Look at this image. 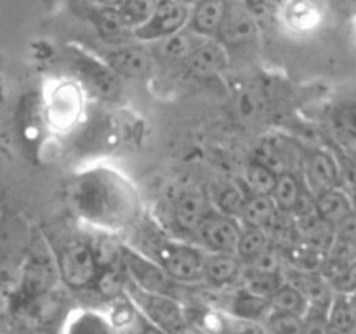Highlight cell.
<instances>
[{"label":"cell","mask_w":356,"mask_h":334,"mask_svg":"<svg viewBox=\"0 0 356 334\" xmlns=\"http://www.w3.org/2000/svg\"><path fill=\"white\" fill-rule=\"evenodd\" d=\"M136 334H167L163 333L160 327H156L155 324L149 322L148 319H145V317L141 315V313L138 312V324H136Z\"/></svg>","instance_id":"d590c367"},{"label":"cell","mask_w":356,"mask_h":334,"mask_svg":"<svg viewBox=\"0 0 356 334\" xmlns=\"http://www.w3.org/2000/svg\"><path fill=\"white\" fill-rule=\"evenodd\" d=\"M108 65L115 75L145 79L153 70V54L143 45H125L108 54Z\"/></svg>","instance_id":"7c38bea8"},{"label":"cell","mask_w":356,"mask_h":334,"mask_svg":"<svg viewBox=\"0 0 356 334\" xmlns=\"http://www.w3.org/2000/svg\"><path fill=\"white\" fill-rule=\"evenodd\" d=\"M240 232H242V225H240L238 219L218 211L209 212L195 230V233L209 253L229 254H235Z\"/></svg>","instance_id":"52a82bcc"},{"label":"cell","mask_w":356,"mask_h":334,"mask_svg":"<svg viewBox=\"0 0 356 334\" xmlns=\"http://www.w3.org/2000/svg\"><path fill=\"white\" fill-rule=\"evenodd\" d=\"M273 244L270 235V230L264 228H250V226H242L238 242H236L235 254L240 261H247L250 257L257 256L264 249Z\"/></svg>","instance_id":"cb8c5ba5"},{"label":"cell","mask_w":356,"mask_h":334,"mask_svg":"<svg viewBox=\"0 0 356 334\" xmlns=\"http://www.w3.org/2000/svg\"><path fill=\"white\" fill-rule=\"evenodd\" d=\"M305 188V181L299 180L298 173L287 170V173L277 174V181H275V186L271 190L270 197L273 200L275 207L278 209V212L292 214Z\"/></svg>","instance_id":"e0dca14e"},{"label":"cell","mask_w":356,"mask_h":334,"mask_svg":"<svg viewBox=\"0 0 356 334\" xmlns=\"http://www.w3.org/2000/svg\"><path fill=\"white\" fill-rule=\"evenodd\" d=\"M232 0H198L190 9L186 26L204 38H216Z\"/></svg>","instance_id":"4fadbf2b"},{"label":"cell","mask_w":356,"mask_h":334,"mask_svg":"<svg viewBox=\"0 0 356 334\" xmlns=\"http://www.w3.org/2000/svg\"><path fill=\"white\" fill-rule=\"evenodd\" d=\"M229 54L216 38L202 37L193 45L188 56L184 58V65L190 72L197 75H216L228 68Z\"/></svg>","instance_id":"30bf717a"},{"label":"cell","mask_w":356,"mask_h":334,"mask_svg":"<svg viewBox=\"0 0 356 334\" xmlns=\"http://www.w3.org/2000/svg\"><path fill=\"white\" fill-rule=\"evenodd\" d=\"M58 267L56 260H52L47 249L37 247V250L30 254L26 268L23 273V294L28 301L44 298L54 289L58 282Z\"/></svg>","instance_id":"ba28073f"},{"label":"cell","mask_w":356,"mask_h":334,"mask_svg":"<svg viewBox=\"0 0 356 334\" xmlns=\"http://www.w3.org/2000/svg\"><path fill=\"white\" fill-rule=\"evenodd\" d=\"M28 334H58V333L47 326H35V327H31L30 333Z\"/></svg>","instance_id":"8d00e7d4"},{"label":"cell","mask_w":356,"mask_h":334,"mask_svg":"<svg viewBox=\"0 0 356 334\" xmlns=\"http://www.w3.org/2000/svg\"><path fill=\"white\" fill-rule=\"evenodd\" d=\"M118 260L124 268L125 277L132 285H136L141 291L153 292V294L172 296L176 282L170 280L169 275L152 257L143 256V254L136 253L129 247H122L120 253H118Z\"/></svg>","instance_id":"277c9868"},{"label":"cell","mask_w":356,"mask_h":334,"mask_svg":"<svg viewBox=\"0 0 356 334\" xmlns=\"http://www.w3.org/2000/svg\"><path fill=\"white\" fill-rule=\"evenodd\" d=\"M176 2L183 3V6H186V7H193L198 0H176Z\"/></svg>","instance_id":"f35d334b"},{"label":"cell","mask_w":356,"mask_h":334,"mask_svg":"<svg viewBox=\"0 0 356 334\" xmlns=\"http://www.w3.org/2000/svg\"><path fill=\"white\" fill-rule=\"evenodd\" d=\"M247 273H280L284 268V254L275 244L250 260L242 261Z\"/></svg>","instance_id":"f1b7e54d"},{"label":"cell","mask_w":356,"mask_h":334,"mask_svg":"<svg viewBox=\"0 0 356 334\" xmlns=\"http://www.w3.org/2000/svg\"><path fill=\"white\" fill-rule=\"evenodd\" d=\"M226 308L232 313L233 319L263 322V319L270 312V299L259 298V296L252 294L242 287L229 296Z\"/></svg>","instance_id":"ac0fdd59"},{"label":"cell","mask_w":356,"mask_h":334,"mask_svg":"<svg viewBox=\"0 0 356 334\" xmlns=\"http://www.w3.org/2000/svg\"><path fill=\"white\" fill-rule=\"evenodd\" d=\"M275 181H277V173H273L270 167L252 160L245 170V184L243 186L249 195H270L275 186Z\"/></svg>","instance_id":"484cf974"},{"label":"cell","mask_w":356,"mask_h":334,"mask_svg":"<svg viewBox=\"0 0 356 334\" xmlns=\"http://www.w3.org/2000/svg\"><path fill=\"white\" fill-rule=\"evenodd\" d=\"M216 40L226 49V52L243 51L257 40L256 17L250 14L245 3L229 2L228 13L219 28Z\"/></svg>","instance_id":"8992f818"},{"label":"cell","mask_w":356,"mask_h":334,"mask_svg":"<svg viewBox=\"0 0 356 334\" xmlns=\"http://www.w3.org/2000/svg\"><path fill=\"white\" fill-rule=\"evenodd\" d=\"M282 277H284V282L298 289L309 305L329 306L330 301H332L334 291L330 289L327 278L320 275L318 271H305L284 267L282 268Z\"/></svg>","instance_id":"8fae6325"},{"label":"cell","mask_w":356,"mask_h":334,"mask_svg":"<svg viewBox=\"0 0 356 334\" xmlns=\"http://www.w3.org/2000/svg\"><path fill=\"white\" fill-rule=\"evenodd\" d=\"M58 275L70 289L83 291L92 287L101 264L94 247L82 240H72L56 256Z\"/></svg>","instance_id":"7a4b0ae2"},{"label":"cell","mask_w":356,"mask_h":334,"mask_svg":"<svg viewBox=\"0 0 356 334\" xmlns=\"http://www.w3.org/2000/svg\"><path fill=\"white\" fill-rule=\"evenodd\" d=\"M242 270L243 264L236 254H204V277H202V282H207L212 287H226V285H232L233 282L238 280Z\"/></svg>","instance_id":"9a60e30c"},{"label":"cell","mask_w":356,"mask_h":334,"mask_svg":"<svg viewBox=\"0 0 356 334\" xmlns=\"http://www.w3.org/2000/svg\"><path fill=\"white\" fill-rule=\"evenodd\" d=\"M315 211L320 216V219L330 228H334L341 221L355 214L350 197L339 186L315 195Z\"/></svg>","instance_id":"2e32d148"},{"label":"cell","mask_w":356,"mask_h":334,"mask_svg":"<svg viewBox=\"0 0 356 334\" xmlns=\"http://www.w3.org/2000/svg\"><path fill=\"white\" fill-rule=\"evenodd\" d=\"M191 7L183 6L176 0H159L152 16L145 24L132 31L136 40L159 42L176 31L183 30L190 19Z\"/></svg>","instance_id":"5b68a950"},{"label":"cell","mask_w":356,"mask_h":334,"mask_svg":"<svg viewBox=\"0 0 356 334\" xmlns=\"http://www.w3.org/2000/svg\"><path fill=\"white\" fill-rule=\"evenodd\" d=\"M327 310L329 306L309 305L301 317V334H327Z\"/></svg>","instance_id":"836d02e7"},{"label":"cell","mask_w":356,"mask_h":334,"mask_svg":"<svg viewBox=\"0 0 356 334\" xmlns=\"http://www.w3.org/2000/svg\"><path fill=\"white\" fill-rule=\"evenodd\" d=\"M212 211L207 193L202 190H186L179 193L174 204V221L184 232L195 233L202 219Z\"/></svg>","instance_id":"5bb4252c"},{"label":"cell","mask_w":356,"mask_h":334,"mask_svg":"<svg viewBox=\"0 0 356 334\" xmlns=\"http://www.w3.org/2000/svg\"><path fill=\"white\" fill-rule=\"evenodd\" d=\"M80 72H82L87 86L99 96L113 97L118 93L117 75L111 68H106L97 61H86L80 65Z\"/></svg>","instance_id":"7402d4cb"},{"label":"cell","mask_w":356,"mask_h":334,"mask_svg":"<svg viewBox=\"0 0 356 334\" xmlns=\"http://www.w3.org/2000/svg\"><path fill=\"white\" fill-rule=\"evenodd\" d=\"M66 334H117L113 327L97 313H80L68 327Z\"/></svg>","instance_id":"d6a6232c"},{"label":"cell","mask_w":356,"mask_h":334,"mask_svg":"<svg viewBox=\"0 0 356 334\" xmlns=\"http://www.w3.org/2000/svg\"><path fill=\"white\" fill-rule=\"evenodd\" d=\"M308 306L309 303L306 301L305 296L298 289L292 287L291 284H287V282H284L270 298V310H275V312L302 317L306 310H308Z\"/></svg>","instance_id":"d4e9b609"},{"label":"cell","mask_w":356,"mask_h":334,"mask_svg":"<svg viewBox=\"0 0 356 334\" xmlns=\"http://www.w3.org/2000/svg\"><path fill=\"white\" fill-rule=\"evenodd\" d=\"M254 160L263 164V166L270 167L277 174L294 170L292 169V160H294L292 148L289 145H285V143L277 141V139H268V141L261 143L257 146L256 159Z\"/></svg>","instance_id":"44dd1931"},{"label":"cell","mask_w":356,"mask_h":334,"mask_svg":"<svg viewBox=\"0 0 356 334\" xmlns=\"http://www.w3.org/2000/svg\"><path fill=\"white\" fill-rule=\"evenodd\" d=\"M96 24L99 33L108 40H118V38H125V35L131 33L124 21L118 16L117 7H101L96 13Z\"/></svg>","instance_id":"f546056e"},{"label":"cell","mask_w":356,"mask_h":334,"mask_svg":"<svg viewBox=\"0 0 356 334\" xmlns=\"http://www.w3.org/2000/svg\"><path fill=\"white\" fill-rule=\"evenodd\" d=\"M247 197H249V193H247L245 186L236 183H229L226 184V186H222L221 190L216 193V207H218V212H222V214L238 219Z\"/></svg>","instance_id":"83f0119b"},{"label":"cell","mask_w":356,"mask_h":334,"mask_svg":"<svg viewBox=\"0 0 356 334\" xmlns=\"http://www.w3.org/2000/svg\"><path fill=\"white\" fill-rule=\"evenodd\" d=\"M282 284H284L282 271L280 273H247L245 271L242 287L259 298L270 299Z\"/></svg>","instance_id":"4dcf8cb0"},{"label":"cell","mask_w":356,"mask_h":334,"mask_svg":"<svg viewBox=\"0 0 356 334\" xmlns=\"http://www.w3.org/2000/svg\"><path fill=\"white\" fill-rule=\"evenodd\" d=\"M289 0H245V7L250 10L254 17H268L284 9Z\"/></svg>","instance_id":"e575fe53"},{"label":"cell","mask_w":356,"mask_h":334,"mask_svg":"<svg viewBox=\"0 0 356 334\" xmlns=\"http://www.w3.org/2000/svg\"><path fill=\"white\" fill-rule=\"evenodd\" d=\"M155 263L160 264L176 284H198L204 277V254L186 244L162 242L153 247Z\"/></svg>","instance_id":"3957f363"},{"label":"cell","mask_w":356,"mask_h":334,"mask_svg":"<svg viewBox=\"0 0 356 334\" xmlns=\"http://www.w3.org/2000/svg\"><path fill=\"white\" fill-rule=\"evenodd\" d=\"M94 2L99 3L101 7H118L124 0H94Z\"/></svg>","instance_id":"74e56055"},{"label":"cell","mask_w":356,"mask_h":334,"mask_svg":"<svg viewBox=\"0 0 356 334\" xmlns=\"http://www.w3.org/2000/svg\"><path fill=\"white\" fill-rule=\"evenodd\" d=\"M124 292H127L129 299L138 308V312L156 327H160L163 333L184 334L190 329L186 313L174 296L141 291L129 280L125 282Z\"/></svg>","instance_id":"6da1fadb"},{"label":"cell","mask_w":356,"mask_h":334,"mask_svg":"<svg viewBox=\"0 0 356 334\" xmlns=\"http://www.w3.org/2000/svg\"><path fill=\"white\" fill-rule=\"evenodd\" d=\"M301 167H305L306 181H308L306 186L313 195L339 186V167L330 153L322 152V150L306 152V155H302Z\"/></svg>","instance_id":"9c48e42d"},{"label":"cell","mask_w":356,"mask_h":334,"mask_svg":"<svg viewBox=\"0 0 356 334\" xmlns=\"http://www.w3.org/2000/svg\"><path fill=\"white\" fill-rule=\"evenodd\" d=\"M327 334H355L353 294H334L327 310Z\"/></svg>","instance_id":"ffe728a7"},{"label":"cell","mask_w":356,"mask_h":334,"mask_svg":"<svg viewBox=\"0 0 356 334\" xmlns=\"http://www.w3.org/2000/svg\"><path fill=\"white\" fill-rule=\"evenodd\" d=\"M266 334H301V317L270 310L263 319Z\"/></svg>","instance_id":"1f68e13d"},{"label":"cell","mask_w":356,"mask_h":334,"mask_svg":"<svg viewBox=\"0 0 356 334\" xmlns=\"http://www.w3.org/2000/svg\"><path fill=\"white\" fill-rule=\"evenodd\" d=\"M159 0H124L120 6L117 7L118 16L124 21L125 26L132 31L145 24L148 17L152 16L153 9H155Z\"/></svg>","instance_id":"4316f807"},{"label":"cell","mask_w":356,"mask_h":334,"mask_svg":"<svg viewBox=\"0 0 356 334\" xmlns=\"http://www.w3.org/2000/svg\"><path fill=\"white\" fill-rule=\"evenodd\" d=\"M277 216L278 209L275 207L270 195H249L238 216V221L242 226L268 230Z\"/></svg>","instance_id":"d6986e66"},{"label":"cell","mask_w":356,"mask_h":334,"mask_svg":"<svg viewBox=\"0 0 356 334\" xmlns=\"http://www.w3.org/2000/svg\"><path fill=\"white\" fill-rule=\"evenodd\" d=\"M200 38L202 37H198L197 33H193L190 28L184 26L183 30L176 31V33L169 35V37L162 38V40L159 42H153V44H156V52H159L162 58L172 59V61H176V59L184 61L188 52L193 49V45L197 44Z\"/></svg>","instance_id":"603a6c76"}]
</instances>
